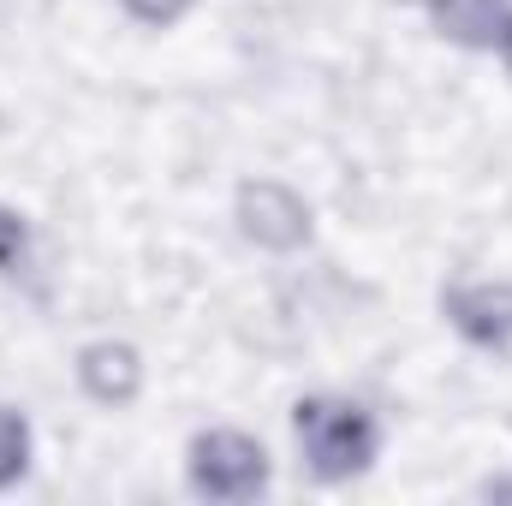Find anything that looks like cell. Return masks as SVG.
<instances>
[{
	"label": "cell",
	"instance_id": "1",
	"mask_svg": "<svg viewBox=\"0 0 512 506\" xmlns=\"http://www.w3.org/2000/svg\"><path fill=\"white\" fill-rule=\"evenodd\" d=\"M292 435H298V453H304L316 483H346V477L370 471L376 447H382L376 417L358 399H334V393L298 399L292 405Z\"/></svg>",
	"mask_w": 512,
	"mask_h": 506
},
{
	"label": "cell",
	"instance_id": "2",
	"mask_svg": "<svg viewBox=\"0 0 512 506\" xmlns=\"http://www.w3.org/2000/svg\"><path fill=\"white\" fill-rule=\"evenodd\" d=\"M185 477L203 501H256L268 489V453L245 429H203L185 453Z\"/></svg>",
	"mask_w": 512,
	"mask_h": 506
},
{
	"label": "cell",
	"instance_id": "3",
	"mask_svg": "<svg viewBox=\"0 0 512 506\" xmlns=\"http://www.w3.org/2000/svg\"><path fill=\"white\" fill-rule=\"evenodd\" d=\"M233 215H239V233L262 251H304L310 245V203L280 179H245Z\"/></svg>",
	"mask_w": 512,
	"mask_h": 506
},
{
	"label": "cell",
	"instance_id": "4",
	"mask_svg": "<svg viewBox=\"0 0 512 506\" xmlns=\"http://www.w3.org/2000/svg\"><path fill=\"white\" fill-rule=\"evenodd\" d=\"M441 316L483 352L512 346V280H471L441 292Z\"/></svg>",
	"mask_w": 512,
	"mask_h": 506
},
{
	"label": "cell",
	"instance_id": "5",
	"mask_svg": "<svg viewBox=\"0 0 512 506\" xmlns=\"http://www.w3.org/2000/svg\"><path fill=\"white\" fill-rule=\"evenodd\" d=\"M78 387L96 405H108V411L131 405L143 393V358H137V346H126V340H90L78 352Z\"/></svg>",
	"mask_w": 512,
	"mask_h": 506
},
{
	"label": "cell",
	"instance_id": "6",
	"mask_svg": "<svg viewBox=\"0 0 512 506\" xmlns=\"http://www.w3.org/2000/svg\"><path fill=\"white\" fill-rule=\"evenodd\" d=\"M429 18H435V30H441L447 42L489 54V48H501V36H507L512 0H429Z\"/></svg>",
	"mask_w": 512,
	"mask_h": 506
},
{
	"label": "cell",
	"instance_id": "7",
	"mask_svg": "<svg viewBox=\"0 0 512 506\" xmlns=\"http://www.w3.org/2000/svg\"><path fill=\"white\" fill-rule=\"evenodd\" d=\"M24 471H30V423L24 411L0 405V489H12Z\"/></svg>",
	"mask_w": 512,
	"mask_h": 506
},
{
	"label": "cell",
	"instance_id": "8",
	"mask_svg": "<svg viewBox=\"0 0 512 506\" xmlns=\"http://www.w3.org/2000/svg\"><path fill=\"white\" fill-rule=\"evenodd\" d=\"M24 268H30V221H24L18 209L0 203V274L18 280Z\"/></svg>",
	"mask_w": 512,
	"mask_h": 506
},
{
	"label": "cell",
	"instance_id": "9",
	"mask_svg": "<svg viewBox=\"0 0 512 506\" xmlns=\"http://www.w3.org/2000/svg\"><path fill=\"white\" fill-rule=\"evenodd\" d=\"M120 6H126L137 24H149V30H167V24H179V18H185L197 0H120Z\"/></svg>",
	"mask_w": 512,
	"mask_h": 506
},
{
	"label": "cell",
	"instance_id": "10",
	"mask_svg": "<svg viewBox=\"0 0 512 506\" xmlns=\"http://www.w3.org/2000/svg\"><path fill=\"white\" fill-rule=\"evenodd\" d=\"M501 60H507V72H512V24H507V36H501V48H495Z\"/></svg>",
	"mask_w": 512,
	"mask_h": 506
},
{
	"label": "cell",
	"instance_id": "11",
	"mask_svg": "<svg viewBox=\"0 0 512 506\" xmlns=\"http://www.w3.org/2000/svg\"><path fill=\"white\" fill-rule=\"evenodd\" d=\"M489 495H495V501H501V495H512V483H489Z\"/></svg>",
	"mask_w": 512,
	"mask_h": 506
}]
</instances>
